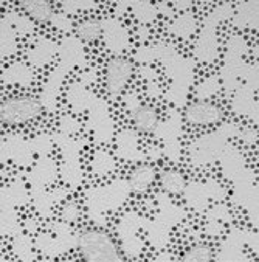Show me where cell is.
<instances>
[{
	"label": "cell",
	"mask_w": 259,
	"mask_h": 262,
	"mask_svg": "<svg viewBox=\"0 0 259 262\" xmlns=\"http://www.w3.org/2000/svg\"><path fill=\"white\" fill-rule=\"evenodd\" d=\"M78 248L84 260L90 262H117L120 256L114 239L102 230H85L78 237Z\"/></svg>",
	"instance_id": "obj_1"
},
{
	"label": "cell",
	"mask_w": 259,
	"mask_h": 262,
	"mask_svg": "<svg viewBox=\"0 0 259 262\" xmlns=\"http://www.w3.org/2000/svg\"><path fill=\"white\" fill-rule=\"evenodd\" d=\"M44 112L42 102L28 95H17L5 99L0 109V118L7 126H20L39 118Z\"/></svg>",
	"instance_id": "obj_2"
},
{
	"label": "cell",
	"mask_w": 259,
	"mask_h": 262,
	"mask_svg": "<svg viewBox=\"0 0 259 262\" xmlns=\"http://www.w3.org/2000/svg\"><path fill=\"white\" fill-rule=\"evenodd\" d=\"M132 64L126 58H112L106 66V89L109 95L117 96L123 92L132 76Z\"/></svg>",
	"instance_id": "obj_3"
},
{
	"label": "cell",
	"mask_w": 259,
	"mask_h": 262,
	"mask_svg": "<svg viewBox=\"0 0 259 262\" xmlns=\"http://www.w3.org/2000/svg\"><path fill=\"white\" fill-rule=\"evenodd\" d=\"M224 118V112L219 106L208 101H194L185 111V120L194 126H210L221 123Z\"/></svg>",
	"instance_id": "obj_4"
},
{
	"label": "cell",
	"mask_w": 259,
	"mask_h": 262,
	"mask_svg": "<svg viewBox=\"0 0 259 262\" xmlns=\"http://www.w3.org/2000/svg\"><path fill=\"white\" fill-rule=\"evenodd\" d=\"M19 8L39 24H48L51 19H55V7L47 0H22L19 2Z\"/></svg>",
	"instance_id": "obj_5"
},
{
	"label": "cell",
	"mask_w": 259,
	"mask_h": 262,
	"mask_svg": "<svg viewBox=\"0 0 259 262\" xmlns=\"http://www.w3.org/2000/svg\"><path fill=\"white\" fill-rule=\"evenodd\" d=\"M132 121L140 134H150L159 126V114L152 106H138L132 112Z\"/></svg>",
	"instance_id": "obj_6"
},
{
	"label": "cell",
	"mask_w": 259,
	"mask_h": 262,
	"mask_svg": "<svg viewBox=\"0 0 259 262\" xmlns=\"http://www.w3.org/2000/svg\"><path fill=\"white\" fill-rule=\"evenodd\" d=\"M154 179H155L154 168L147 165L138 166L129 176V189L134 192H144L152 185Z\"/></svg>",
	"instance_id": "obj_7"
},
{
	"label": "cell",
	"mask_w": 259,
	"mask_h": 262,
	"mask_svg": "<svg viewBox=\"0 0 259 262\" xmlns=\"http://www.w3.org/2000/svg\"><path fill=\"white\" fill-rule=\"evenodd\" d=\"M102 33H104V30H102V24L99 20H93V19L81 22L76 28L78 37L84 42H95L101 37Z\"/></svg>",
	"instance_id": "obj_8"
},
{
	"label": "cell",
	"mask_w": 259,
	"mask_h": 262,
	"mask_svg": "<svg viewBox=\"0 0 259 262\" xmlns=\"http://www.w3.org/2000/svg\"><path fill=\"white\" fill-rule=\"evenodd\" d=\"M160 185L163 188V191L169 192V194H180L185 189V177L177 172V171H165L160 176Z\"/></svg>",
	"instance_id": "obj_9"
},
{
	"label": "cell",
	"mask_w": 259,
	"mask_h": 262,
	"mask_svg": "<svg viewBox=\"0 0 259 262\" xmlns=\"http://www.w3.org/2000/svg\"><path fill=\"white\" fill-rule=\"evenodd\" d=\"M183 260H191V262H208L213 259V251L210 247L205 244H197L191 248H188L182 257Z\"/></svg>",
	"instance_id": "obj_10"
},
{
	"label": "cell",
	"mask_w": 259,
	"mask_h": 262,
	"mask_svg": "<svg viewBox=\"0 0 259 262\" xmlns=\"http://www.w3.org/2000/svg\"><path fill=\"white\" fill-rule=\"evenodd\" d=\"M78 217H79V208L76 205L70 203V205H67L64 208V211H62V219L64 221L75 222V221H78Z\"/></svg>",
	"instance_id": "obj_11"
}]
</instances>
